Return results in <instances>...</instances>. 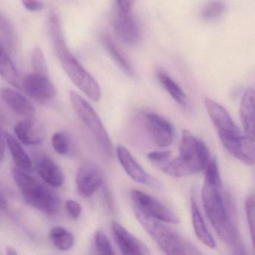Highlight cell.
I'll use <instances>...</instances> for the list:
<instances>
[{
    "label": "cell",
    "instance_id": "cell-21",
    "mask_svg": "<svg viewBox=\"0 0 255 255\" xmlns=\"http://www.w3.org/2000/svg\"><path fill=\"white\" fill-rule=\"evenodd\" d=\"M5 140L12 156L13 161L17 165V168L28 172L30 171L32 169V162L30 158L20 145L18 140L8 132L5 133Z\"/></svg>",
    "mask_w": 255,
    "mask_h": 255
},
{
    "label": "cell",
    "instance_id": "cell-13",
    "mask_svg": "<svg viewBox=\"0 0 255 255\" xmlns=\"http://www.w3.org/2000/svg\"><path fill=\"white\" fill-rule=\"evenodd\" d=\"M115 33L121 41L129 46L139 42L140 29L131 11H119L114 22Z\"/></svg>",
    "mask_w": 255,
    "mask_h": 255
},
{
    "label": "cell",
    "instance_id": "cell-27",
    "mask_svg": "<svg viewBox=\"0 0 255 255\" xmlns=\"http://www.w3.org/2000/svg\"><path fill=\"white\" fill-rule=\"evenodd\" d=\"M204 171L206 183L218 188L222 187V180H221L217 159L216 157L210 158Z\"/></svg>",
    "mask_w": 255,
    "mask_h": 255
},
{
    "label": "cell",
    "instance_id": "cell-28",
    "mask_svg": "<svg viewBox=\"0 0 255 255\" xmlns=\"http://www.w3.org/2000/svg\"><path fill=\"white\" fill-rule=\"evenodd\" d=\"M225 10V4L222 0H211L204 5L201 17L205 20H213L220 17Z\"/></svg>",
    "mask_w": 255,
    "mask_h": 255
},
{
    "label": "cell",
    "instance_id": "cell-25",
    "mask_svg": "<svg viewBox=\"0 0 255 255\" xmlns=\"http://www.w3.org/2000/svg\"><path fill=\"white\" fill-rule=\"evenodd\" d=\"M50 237L53 245L59 250L68 251L74 246V235L63 227L53 228L50 232Z\"/></svg>",
    "mask_w": 255,
    "mask_h": 255
},
{
    "label": "cell",
    "instance_id": "cell-34",
    "mask_svg": "<svg viewBox=\"0 0 255 255\" xmlns=\"http://www.w3.org/2000/svg\"><path fill=\"white\" fill-rule=\"evenodd\" d=\"M66 209L71 218L77 219L82 213V207L77 201L74 200H68L66 201Z\"/></svg>",
    "mask_w": 255,
    "mask_h": 255
},
{
    "label": "cell",
    "instance_id": "cell-26",
    "mask_svg": "<svg viewBox=\"0 0 255 255\" xmlns=\"http://www.w3.org/2000/svg\"><path fill=\"white\" fill-rule=\"evenodd\" d=\"M0 42L5 50L11 51L14 48L15 35L11 25L0 15Z\"/></svg>",
    "mask_w": 255,
    "mask_h": 255
},
{
    "label": "cell",
    "instance_id": "cell-32",
    "mask_svg": "<svg viewBox=\"0 0 255 255\" xmlns=\"http://www.w3.org/2000/svg\"><path fill=\"white\" fill-rule=\"evenodd\" d=\"M245 204H246L248 225H249L252 243L254 244V239H255V195L253 193L250 194L247 197Z\"/></svg>",
    "mask_w": 255,
    "mask_h": 255
},
{
    "label": "cell",
    "instance_id": "cell-2",
    "mask_svg": "<svg viewBox=\"0 0 255 255\" xmlns=\"http://www.w3.org/2000/svg\"><path fill=\"white\" fill-rule=\"evenodd\" d=\"M219 189L204 183L201 196L206 214L216 234L232 249L234 253L244 255L245 248L238 230L231 219V213Z\"/></svg>",
    "mask_w": 255,
    "mask_h": 255
},
{
    "label": "cell",
    "instance_id": "cell-15",
    "mask_svg": "<svg viewBox=\"0 0 255 255\" xmlns=\"http://www.w3.org/2000/svg\"><path fill=\"white\" fill-rule=\"evenodd\" d=\"M14 132L22 143L35 145L42 142L45 137V130L42 125L33 118H26L14 127Z\"/></svg>",
    "mask_w": 255,
    "mask_h": 255
},
{
    "label": "cell",
    "instance_id": "cell-30",
    "mask_svg": "<svg viewBox=\"0 0 255 255\" xmlns=\"http://www.w3.org/2000/svg\"><path fill=\"white\" fill-rule=\"evenodd\" d=\"M53 149L60 155H66L71 150L69 138L62 132H56L51 138Z\"/></svg>",
    "mask_w": 255,
    "mask_h": 255
},
{
    "label": "cell",
    "instance_id": "cell-24",
    "mask_svg": "<svg viewBox=\"0 0 255 255\" xmlns=\"http://www.w3.org/2000/svg\"><path fill=\"white\" fill-rule=\"evenodd\" d=\"M0 75L16 89H22V80L17 68L3 48L0 49Z\"/></svg>",
    "mask_w": 255,
    "mask_h": 255
},
{
    "label": "cell",
    "instance_id": "cell-9",
    "mask_svg": "<svg viewBox=\"0 0 255 255\" xmlns=\"http://www.w3.org/2000/svg\"><path fill=\"white\" fill-rule=\"evenodd\" d=\"M144 123L148 133L156 145L167 147L174 139V128L171 123L162 116L153 113L144 116Z\"/></svg>",
    "mask_w": 255,
    "mask_h": 255
},
{
    "label": "cell",
    "instance_id": "cell-14",
    "mask_svg": "<svg viewBox=\"0 0 255 255\" xmlns=\"http://www.w3.org/2000/svg\"><path fill=\"white\" fill-rule=\"evenodd\" d=\"M113 235L117 246L123 255H135L150 254L148 249L134 237L125 227L117 222L112 223Z\"/></svg>",
    "mask_w": 255,
    "mask_h": 255
},
{
    "label": "cell",
    "instance_id": "cell-1",
    "mask_svg": "<svg viewBox=\"0 0 255 255\" xmlns=\"http://www.w3.org/2000/svg\"><path fill=\"white\" fill-rule=\"evenodd\" d=\"M48 28L55 53L67 75L92 101H99L101 98V86L70 51L65 41L62 20L54 11L49 16Z\"/></svg>",
    "mask_w": 255,
    "mask_h": 255
},
{
    "label": "cell",
    "instance_id": "cell-36",
    "mask_svg": "<svg viewBox=\"0 0 255 255\" xmlns=\"http://www.w3.org/2000/svg\"><path fill=\"white\" fill-rule=\"evenodd\" d=\"M120 10L123 11H131L135 0H116Z\"/></svg>",
    "mask_w": 255,
    "mask_h": 255
},
{
    "label": "cell",
    "instance_id": "cell-10",
    "mask_svg": "<svg viewBox=\"0 0 255 255\" xmlns=\"http://www.w3.org/2000/svg\"><path fill=\"white\" fill-rule=\"evenodd\" d=\"M22 89L31 97L38 101H49L57 95L54 85L48 77L32 73L28 74L21 82Z\"/></svg>",
    "mask_w": 255,
    "mask_h": 255
},
{
    "label": "cell",
    "instance_id": "cell-3",
    "mask_svg": "<svg viewBox=\"0 0 255 255\" xmlns=\"http://www.w3.org/2000/svg\"><path fill=\"white\" fill-rule=\"evenodd\" d=\"M137 220L153 239L159 249L167 255H201L190 242L164 225L162 221L150 217L133 207Z\"/></svg>",
    "mask_w": 255,
    "mask_h": 255
},
{
    "label": "cell",
    "instance_id": "cell-4",
    "mask_svg": "<svg viewBox=\"0 0 255 255\" xmlns=\"http://www.w3.org/2000/svg\"><path fill=\"white\" fill-rule=\"evenodd\" d=\"M12 174L23 198L29 205L45 214L59 213L61 200L54 191L31 176L28 171L15 168Z\"/></svg>",
    "mask_w": 255,
    "mask_h": 255
},
{
    "label": "cell",
    "instance_id": "cell-20",
    "mask_svg": "<svg viewBox=\"0 0 255 255\" xmlns=\"http://www.w3.org/2000/svg\"><path fill=\"white\" fill-rule=\"evenodd\" d=\"M191 212H192V221L194 231L198 240L202 242L207 247L214 249L216 246V241L212 236L211 233L207 229L200 212L198 203L193 196L191 198Z\"/></svg>",
    "mask_w": 255,
    "mask_h": 255
},
{
    "label": "cell",
    "instance_id": "cell-6",
    "mask_svg": "<svg viewBox=\"0 0 255 255\" xmlns=\"http://www.w3.org/2000/svg\"><path fill=\"white\" fill-rule=\"evenodd\" d=\"M179 160L186 168L188 176L204 171L210 159L208 147L204 141L187 129L182 132Z\"/></svg>",
    "mask_w": 255,
    "mask_h": 255
},
{
    "label": "cell",
    "instance_id": "cell-8",
    "mask_svg": "<svg viewBox=\"0 0 255 255\" xmlns=\"http://www.w3.org/2000/svg\"><path fill=\"white\" fill-rule=\"evenodd\" d=\"M204 105L220 140L243 133L226 109L222 105L209 98H206L204 100Z\"/></svg>",
    "mask_w": 255,
    "mask_h": 255
},
{
    "label": "cell",
    "instance_id": "cell-18",
    "mask_svg": "<svg viewBox=\"0 0 255 255\" xmlns=\"http://www.w3.org/2000/svg\"><path fill=\"white\" fill-rule=\"evenodd\" d=\"M240 119L244 133L255 138V91L253 89H248L242 98Z\"/></svg>",
    "mask_w": 255,
    "mask_h": 255
},
{
    "label": "cell",
    "instance_id": "cell-12",
    "mask_svg": "<svg viewBox=\"0 0 255 255\" xmlns=\"http://www.w3.org/2000/svg\"><path fill=\"white\" fill-rule=\"evenodd\" d=\"M221 142L236 159L248 165L255 164V138L243 133L221 139Z\"/></svg>",
    "mask_w": 255,
    "mask_h": 255
},
{
    "label": "cell",
    "instance_id": "cell-19",
    "mask_svg": "<svg viewBox=\"0 0 255 255\" xmlns=\"http://www.w3.org/2000/svg\"><path fill=\"white\" fill-rule=\"evenodd\" d=\"M1 97L4 102L19 116L25 119L35 116V107L17 91L8 88L3 89L1 92Z\"/></svg>",
    "mask_w": 255,
    "mask_h": 255
},
{
    "label": "cell",
    "instance_id": "cell-16",
    "mask_svg": "<svg viewBox=\"0 0 255 255\" xmlns=\"http://www.w3.org/2000/svg\"><path fill=\"white\" fill-rule=\"evenodd\" d=\"M116 152L122 168L132 180L141 184H150L151 178L150 176L125 146H117Z\"/></svg>",
    "mask_w": 255,
    "mask_h": 255
},
{
    "label": "cell",
    "instance_id": "cell-29",
    "mask_svg": "<svg viewBox=\"0 0 255 255\" xmlns=\"http://www.w3.org/2000/svg\"><path fill=\"white\" fill-rule=\"evenodd\" d=\"M31 64L34 73L49 77V71L44 53L39 47H35L31 56Z\"/></svg>",
    "mask_w": 255,
    "mask_h": 255
},
{
    "label": "cell",
    "instance_id": "cell-33",
    "mask_svg": "<svg viewBox=\"0 0 255 255\" xmlns=\"http://www.w3.org/2000/svg\"><path fill=\"white\" fill-rule=\"evenodd\" d=\"M147 158L149 162L160 168L171 159V152L169 150L150 152Z\"/></svg>",
    "mask_w": 255,
    "mask_h": 255
},
{
    "label": "cell",
    "instance_id": "cell-17",
    "mask_svg": "<svg viewBox=\"0 0 255 255\" xmlns=\"http://www.w3.org/2000/svg\"><path fill=\"white\" fill-rule=\"evenodd\" d=\"M36 168L40 177L49 186L58 188L63 185L65 182L63 171L51 158L47 156L38 158Z\"/></svg>",
    "mask_w": 255,
    "mask_h": 255
},
{
    "label": "cell",
    "instance_id": "cell-40",
    "mask_svg": "<svg viewBox=\"0 0 255 255\" xmlns=\"http://www.w3.org/2000/svg\"><path fill=\"white\" fill-rule=\"evenodd\" d=\"M1 48L4 49V47H2V44H1V42H0V49H1Z\"/></svg>",
    "mask_w": 255,
    "mask_h": 255
},
{
    "label": "cell",
    "instance_id": "cell-11",
    "mask_svg": "<svg viewBox=\"0 0 255 255\" xmlns=\"http://www.w3.org/2000/svg\"><path fill=\"white\" fill-rule=\"evenodd\" d=\"M104 175L99 167L95 164L85 163L79 168L76 176L77 189L82 196H92L101 187Z\"/></svg>",
    "mask_w": 255,
    "mask_h": 255
},
{
    "label": "cell",
    "instance_id": "cell-22",
    "mask_svg": "<svg viewBox=\"0 0 255 255\" xmlns=\"http://www.w3.org/2000/svg\"><path fill=\"white\" fill-rule=\"evenodd\" d=\"M101 41L106 50L108 52L113 60L116 62L119 68L129 77H133L135 71L128 59L123 56L122 52L119 50L116 43L108 34H102L101 35Z\"/></svg>",
    "mask_w": 255,
    "mask_h": 255
},
{
    "label": "cell",
    "instance_id": "cell-35",
    "mask_svg": "<svg viewBox=\"0 0 255 255\" xmlns=\"http://www.w3.org/2000/svg\"><path fill=\"white\" fill-rule=\"evenodd\" d=\"M23 6L29 11H39L44 8L41 0H21Z\"/></svg>",
    "mask_w": 255,
    "mask_h": 255
},
{
    "label": "cell",
    "instance_id": "cell-31",
    "mask_svg": "<svg viewBox=\"0 0 255 255\" xmlns=\"http://www.w3.org/2000/svg\"><path fill=\"white\" fill-rule=\"evenodd\" d=\"M95 247L101 255H114L113 246L108 237L102 231H97L95 236Z\"/></svg>",
    "mask_w": 255,
    "mask_h": 255
},
{
    "label": "cell",
    "instance_id": "cell-5",
    "mask_svg": "<svg viewBox=\"0 0 255 255\" xmlns=\"http://www.w3.org/2000/svg\"><path fill=\"white\" fill-rule=\"evenodd\" d=\"M71 105L79 119L92 132L101 148L108 156L113 155V145L110 134L93 107L77 92H70Z\"/></svg>",
    "mask_w": 255,
    "mask_h": 255
},
{
    "label": "cell",
    "instance_id": "cell-23",
    "mask_svg": "<svg viewBox=\"0 0 255 255\" xmlns=\"http://www.w3.org/2000/svg\"><path fill=\"white\" fill-rule=\"evenodd\" d=\"M156 77L162 87L167 91L170 96L182 107L189 105L187 96L178 84L162 70H158Z\"/></svg>",
    "mask_w": 255,
    "mask_h": 255
},
{
    "label": "cell",
    "instance_id": "cell-37",
    "mask_svg": "<svg viewBox=\"0 0 255 255\" xmlns=\"http://www.w3.org/2000/svg\"><path fill=\"white\" fill-rule=\"evenodd\" d=\"M104 198H105V201H107L109 209L113 211L114 205H113V197H112L111 192H110V189L107 187V186H104Z\"/></svg>",
    "mask_w": 255,
    "mask_h": 255
},
{
    "label": "cell",
    "instance_id": "cell-39",
    "mask_svg": "<svg viewBox=\"0 0 255 255\" xmlns=\"http://www.w3.org/2000/svg\"><path fill=\"white\" fill-rule=\"evenodd\" d=\"M6 254L9 255H17V252H16L14 248L8 246V247L6 248Z\"/></svg>",
    "mask_w": 255,
    "mask_h": 255
},
{
    "label": "cell",
    "instance_id": "cell-7",
    "mask_svg": "<svg viewBox=\"0 0 255 255\" xmlns=\"http://www.w3.org/2000/svg\"><path fill=\"white\" fill-rule=\"evenodd\" d=\"M131 198L134 207L144 214L167 223H178L179 219L177 216L151 195L138 189H134L131 192Z\"/></svg>",
    "mask_w": 255,
    "mask_h": 255
},
{
    "label": "cell",
    "instance_id": "cell-38",
    "mask_svg": "<svg viewBox=\"0 0 255 255\" xmlns=\"http://www.w3.org/2000/svg\"><path fill=\"white\" fill-rule=\"evenodd\" d=\"M5 141L2 138H0V162L2 161V158L4 156V153H5Z\"/></svg>",
    "mask_w": 255,
    "mask_h": 255
}]
</instances>
